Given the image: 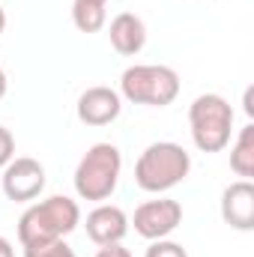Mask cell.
<instances>
[{
    "label": "cell",
    "mask_w": 254,
    "mask_h": 257,
    "mask_svg": "<svg viewBox=\"0 0 254 257\" xmlns=\"http://www.w3.org/2000/svg\"><path fill=\"white\" fill-rule=\"evenodd\" d=\"M78 224H81V206L66 194H51L24 209V215L18 218V242L21 248H27L66 239Z\"/></svg>",
    "instance_id": "cell-1"
},
{
    "label": "cell",
    "mask_w": 254,
    "mask_h": 257,
    "mask_svg": "<svg viewBox=\"0 0 254 257\" xmlns=\"http://www.w3.org/2000/svg\"><path fill=\"white\" fill-rule=\"evenodd\" d=\"M191 171V156L174 141H156L150 144L138 162H135V183L138 189L150 194L171 192L180 186Z\"/></svg>",
    "instance_id": "cell-2"
},
{
    "label": "cell",
    "mask_w": 254,
    "mask_h": 257,
    "mask_svg": "<svg viewBox=\"0 0 254 257\" xmlns=\"http://www.w3.org/2000/svg\"><path fill=\"white\" fill-rule=\"evenodd\" d=\"M120 171H123V156L114 144H93L78 168H75V192L81 200H93V203H102L108 200L111 194L117 192V183H120Z\"/></svg>",
    "instance_id": "cell-3"
},
{
    "label": "cell",
    "mask_w": 254,
    "mask_h": 257,
    "mask_svg": "<svg viewBox=\"0 0 254 257\" xmlns=\"http://www.w3.org/2000/svg\"><path fill=\"white\" fill-rule=\"evenodd\" d=\"M117 93L132 105L168 108L180 96V75L162 63H135L120 75Z\"/></svg>",
    "instance_id": "cell-4"
},
{
    "label": "cell",
    "mask_w": 254,
    "mask_h": 257,
    "mask_svg": "<svg viewBox=\"0 0 254 257\" xmlns=\"http://www.w3.org/2000/svg\"><path fill=\"white\" fill-rule=\"evenodd\" d=\"M191 141L200 153H221L233 135V108L218 93H200L189 105Z\"/></svg>",
    "instance_id": "cell-5"
},
{
    "label": "cell",
    "mask_w": 254,
    "mask_h": 257,
    "mask_svg": "<svg viewBox=\"0 0 254 257\" xmlns=\"http://www.w3.org/2000/svg\"><path fill=\"white\" fill-rule=\"evenodd\" d=\"M135 224V233L144 236V239H168L180 224H183V203L174 200V197H159V200H144L132 221Z\"/></svg>",
    "instance_id": "cell-6"
},
{
    "label": "cell",
    "mask_w": 254,
    "mask_h": 257,
    "mask_svg": "<svg viewBox=\"0 0 254 257\" xmlns=\"http://www.w3.org/2000/svg\"><path fill=\"white\" fill-rule=\"evenodd\" d=\"M45 192V168L30 159L18 156L3 168V194L15 203H30Z\"/></svg>",
    "instance_id": "cell-7"
},
{
    "label": "cell",
    "mask_w": 254,
    "mask_h": 257,
    "mask_svg": "<svg viewBox=\"0 0 254 257\" xmlns=\"http://www.w3.org/2000/svg\"><path fill=\"white\" fill-rule=\"evenodd\" d=\"M120 111H123V96L114 87H87L75 105V114L84 126H108L120 117Z\"/></svg>",
    "instance_id": "cell-8"
},
{
    "label": "cell",
    "mask_w": 254,
    "mask_h": 257,
    "mask_svg": "<svg viewBox=\"0 0 254 257\" xmlns=\"http://www.w3.org/2000/svg\"><path fill=\"white\" fill-rule=\"evenodd\" d=\"M221 218L233 230H254V183L236 180L221 192Z\"/></svg>",
    "instance_id": "cell-9"
},
{
    "label": "cell",
    "mask_w": 254,
    "mask_h": 257,
    "mask_svg": "<svg viewBox=\"0 0 254 257\" xmlns=\"http://www.w3.org/2000/svg\"><path fill=\"white\" fill-rule=\"evenodd\" d=\"M84 227H87V236H90L96 245H114V242H123V239H126L129 215L120 206H114V203H99V206L87 215Z\"/></svg>",
    "instance_id": "cell-10"
},
{
    "label": "cell",
    "mask_w": 254,
    "mask_h": 257,
    "mask_svg": "<svg viewBox=\"0 0 254 257\" xmlns=\"http://www.w3.org/2000/svg\"><path fill=\"white\" fill-rule=\"evenodd\" d=\"M108 39H111V48L117 54L135 57L147 45V24L135 12H120V15H114V21L108 27Z\"/></svg>",
    "instance_id": "cell-11"
},
{
    "label": "cell",
    "mask_w": 254,
    "mask_h": 257,
    "mask_svg": "<svg viewBox=\"0 0 254 257\" xmlns=\"http://www.w3.org/2000/svg\"><path fill=\"white\" fill-rule=\"evenodd\" d=\"M230 171L242 180L254 177V123H245L239 128V135L230 147Z\"/></svg>",
    "instance_id": "cell-12"
},
{
    "label": "cell",
    "mask_w": 254,
    "mask_h": 257,
    "mask_svg": "<svg viewBox=\"0 0 254 257\" xmlns=\"http://www.w3.org/2000/svg\"><path fill=\"white\" fill-rule=\"evenodd\" d=\"M72 21L81 33H99L108 24V9L105 3H87V0H75L72 3Z\"/></svg>",
    "instance_id": "cell-13"
},
{
    "label": "cell",
    "mask_w": 254,
    "mask_h": 257,
    "mask_svg": "<svg viewBox=\"0 0 254 257\" xmlns=\"http://www.w3.org/2000/svg\"><path fill=\"white\" fill-rule=\"evenodd\" d=\"M24 257H78V254L66 239H54V242H42V245H27Z\"/></svg>",
    "instance_id": "cell-14"
},
{
    "label": "cell",
    "mask_w": 254,
    "mask_h": 257,
    "mask_svg": "<svg viewBox=\"0 0 254 257\" xmlns=\"http://www.w3.org/2000/svg\"><path fill=\"white\" fill-rule=\"evenodd\" d=\"M147 257H189V251L174 239H153L147 248Z\"/></svg>",
    "instance_id": "cell-15"
},
{
    "label": "cell",
    "mask_w": 254,
    "mask_h": 257,
    "mask_svg": "<svg viewBox=\"0 0 254 257\" xmlns=\"http://www.w3.org/2000/svg\"><path fill=\"white\" fill-rule=\"evenodd\" d=\"M15 159V138L6 126H0V168H6Z\"/></svg>",
    "instance_id": "cell-16"
},
{
    "label": "cell",
    "mask_w": 254,
    "mask_h": 257,
    "mask_svg": "<svg viewBox=\"0 0 254 257\" xmlns=\"http://www.w3.org/2000/svg\"><path fill=\"white\" fill-rule=\"evenodd\" d=\"M96 257H132L129 248H123V242H114V245H99Z\"/></svg>",
    "instance_id": "cell-17"
},
{
    "label": "cell",
    "mask_w": 254,
    "mask_h": 257,
    "mask_svg": "<svg viewBox=\"0 0 254 257\" xmlns=\"http://www.w3.org/2000/svg\"><path fill=\"white\" fill-rule=\"evenodd\" d=\"M0 257H15V248L6 236H0Z\"/></svg>",
    "instance_id": "cell-18"
},
{
    "label": "cell",
    "mask_w": 254,
    "mask_h": 257,
    "mask_svg": "<svg viewBox=\"0 0 254 257\" xmlns=\"http://www.w3.org/2000/svg\"><path fill=\"white\" fill-rule=\"evenodd\" d=\"M6 87H9V81H6V72L0 69V99L6 96Z\"/></svg>",
    "instance_id": "cell-19"
},
{
    "label": "cell",
    "mask_w": 254,
    "mask_h": 257,
    "mask_svg": "<svg viewBox=\"0 0 254 257\" xmlns=\"http://www.w3.org/2000/svg\"><path fill=\"white\" fill-rule=\"evenodd\" d=\"M3 30H6V12L0 9V33H3Z\"/></svg>",
    "instance_id": "cell-20"
},
{
    "label": "cell",
    "mask_w": 254,
    "mask_h": 257,
    "mask_svg": "<svg viewBox=\"0 0 254 257\" xmlns=\"http://www.w3.org/2000/svg\"><path fill=\"white\" fill-rule=\"evenodd\" d=\"M87 3H108V0H87Z\"/></svg>",
    "instance_id": "cell-21"
}]
</instances>
